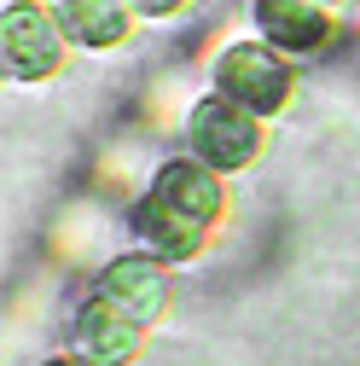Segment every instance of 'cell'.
<instances>
[{"label":"cell","mask_w":360,"mask_h":366,"mask_svg":"<svg viewBox=\"0 0 360 366\" xmlns=\"http://www.w3.org/2000/svg\"><path fill=\"white\" fill-rule=\"evenodd\" d=\"M180 134H186V157L209 163L215 174H239V169H250L267 152V117L244 111L239 99L215 94V87L186 105Z\"/></svg>","instance_id":"obj_1"},{"label":"cell","mask_w":360,"mask_h":366,"mask_svg":"<svg viewBox=\"0 0 360 366\" xmlns=\"http://www.w3.org/2000/svg\"><path fill=\"white\" fill-rule=\"evenodd\" d=\"M209 87L227 94V99H239L256 117H279L296 99V64H291V53L274 47V41L239 35V41H227V47L209 59Z\"/></svg>","instance_id":"obj_2"},{"label":"cell","mask_w":360,"mask_h":366,"mask_svg":"<svg viewBox=\"0 0 360 366\" xmlns=\"http://www.w3.org/2000/svg\"><path fill=\"white\" fill-rule=\"evenodd\" d=\"M70 47L76 41H70L59 6H47V0H6V12H0V59H6L12 81H24V87L53 81L70 64Z\"/></svg>","instance_id":"obj_3"},{"label":"cell","mask_w":360,"mask_h":366,"mask_svg":"<svg viewBox=\"0 0 360 366\" xmlns=\"http://www.w3.org/2000/svg\"><path fill=\"white\" fill-rule=\"evenodd\" d=\"M94 297L111 302V308H122L128 320H140V326H157L163 308H169V262L151 256V250L111 256V262H99Z\"/></svg>","instance_id":"obj_4"},{"label":"cell","mask_w":360,"mask_h":366,"mask_svg":"<svg viewBox=\"0 0 360 366\" xmlns=\"http://www.w3.org/2000/svg\"><path fill=\"white\" fill-rule=\"evenodd\" d=\"M250 24L279 53L308 59V53L331 47V35L343 24V6H331V0H250Z\"/></svg>","instance_id":"obj_5"},{"label":"cell","mask_w":360,"mask_h":366,"mask_svg":"<svg viewBox=\"0 0 360 366\" xmlns=\"http://www.w3.org/2000/svg\"><path fill=\"white\" fill-rule=\"evenodd\" d=\"M151 192H157L163 204H174L180 215L204 221L209 233H215V221L227 215V187H221V174H215L209 163H198V157H169V163H157V169H151Z\"/></svg>","instance_id":"obj_6"},{"label":"cell","mask_w":360,"mask_h":366,"mask_svg":"<svg viewBox=\"0 0 360 366\" xmlns=\"http://www.w3.org/2000/svg\"><path fill=\"white\" fill-rule=\"evenodd\" d=\"M134 239H140L151 256H163L169 267H180V262H198V256H204L209 227L192 221V215H180L174 204H163V198L146 187L140 204H134Z\"/></svg>","instance_id":"obj_7"},{"label":"cell","mask_w":360,"mask_h":366,"mask_svg":"<svg viewBox=\"0 0 360 366\" xmlns=\"http://www.w3.org/2000/svg\"><path fill=\"white\" fill-rule=\"evenodd\" d=\"M140 343H146V326L99 297H87V308L76 314V355H87L94 366H134Z\"/></svg>","instance_id":"obj_8"},{"label":"cell","mask_w":360,"mask_h":366,"mask_svg":"<svg viewBox=\"0 0 360 366\" xmlns=\"http://www.w3.org/2000/svg\"><path fill=\"white\" fill-rule=\"evenodd\" d=\"M59 6V18H64V29H70V41L76 47H87V53H116V47H128V35H134V0H53Z\"/></svg>","instance_id":"obj_9"},{"label":"cell","mask_w":360,"mask_h":366,"mask_svg":"<svg viewBox=\"0 0 360 366\" xmlns=\"http://www.w3.org/2000/svg\"><path fill=\"white\" fill-rule=\"evenodd\" d=\"M192 0H134V12H140L146 24H169V18H180Z\"/></svg>","instance_id":"obj_10"},{"label":"cell","mask_w":360,"mask_h":366,"mask_svg":"<svg viewBox=\"0 0 360 366\" xmlns=\"http://www.w3.org/2000/svg\"><path fill=\"white\" fill-rule=\"evenodd\" d=\"M47 366H94V360H87V355H53Z\"/></svg>","instance_id":"obj_11"},{"label":"cell","mask_w":360,"mask_h":366,"mask_svg":"<svg viewBox=\"0 0 360 366\" xmlns=\"http://www.w3.org/2000/svg\"><path fill=\"white\" fill-rule=\"evenodd\" d=\"M349 24H354V29H360V0H354V6H349Z\"/></svg>","instance_id":"obj_12"},{"label":"cell","mask_w":360,"mask_h":366,"mask_svg":"<svg viewBox=\"0 0 360 366\" xmlns=\"http://www.w3.org/2000/svg\"><path fill=\"white\" fill-rule=\"evenodd\" d=\"M331 6H349V0H331Z\"/></svg>","instance_id":"obj_13"}]
</instances>
